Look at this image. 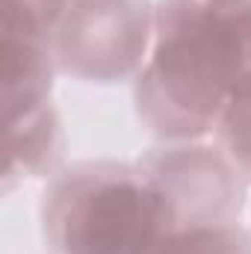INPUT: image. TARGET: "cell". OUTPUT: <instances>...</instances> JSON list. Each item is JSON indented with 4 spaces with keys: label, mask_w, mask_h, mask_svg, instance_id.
Wrapping results in <instances>:
<instances>
[{
    "label": "cell",
    "mask_w": 251,
    "mask_h": 254,
    "mask_svg": "<svg viewBox=\"0 0 251 254\" xmlns=\"http://www.w3.org/2000/svg\"><path fill=\"white\" fill-rule=\"evenodd\" d=\"M246 42L243 6H219L195 15L160 51V77L166 92L192 113L216 107L222 92L237 77Z\"/></svg>",
    "instance_id": "cell-1"
},
{
    "label": "cell",
    "mask_w": 251,
    "mask_h": 254,
    "mask_svg": "<svg viewBox=\"0 0 251 254\" xmlns=\"http://www.w3.org/2000/svg\"><path fill=\"white\" fill-rule=\"evenodd\" d=\"M169 254H228V249L213 237H192V240L178 243L175 249H169Z\"/></svg>",
    "instance_id": "cell-4"
},
{
    "label": "cell",
    "mask_w": 251,
    "mask_h": 254,
    "mask_svg": "<svg viewBox=\"0 0 251 254\" xmlns=\"http://www.w3.org/2000/svg\"><path fill=\"white\" fill-rule=\"evenodd\" d=\"M231 130H234V145L240 154L251 160V77L240 86L234 110H231Z\"/></svg>",
    "instance_id": "cell-3"
},
{
    "label": "cell",
    "mask_w": 251,
    "mask_h": 254,
    "mask_svg": "<svg viewBox=\"0 0 251 254\" xmlns=\"http://www.w3.org/2000/svg\"><path fill=\"white\" fill-rule=\"evenodd\" d=\"M157 231V201L130 184H110L83 198L65 231L71 254H139Z\"/></svg>",
    "instance_id": "cell-2"
}]
</instances>
